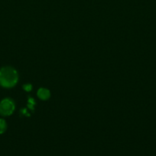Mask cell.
<instances>
[{
    "mask_svg": "<svg viewBox=\"0 0 156 156\" xmlns=\"http://www.w3.org/2000/svg\"><path fill=\"white\" fill-rule=\"evenodd\" d=\"M18 81L16 70L12 67H3L0 69V85L4 88H12Z\"/></svg>",
    "mask_w": 156,
    "mask_h": 156,
    "instance_id": "6da1fadb",
    "label": "cell"
},
{
    "mask_svg": "<svg viewBox=\"0 0 156 156\" xmlns=\"http://www.w3.org/2000/svg\"><path fill=\"white\" fill-rule=\"evenodd\" d=\"M15 111V104L9 98H5L0 102V114L3 116H9Z\"/></svg>",
    "mask_w": 156,
    "mask_h": 156,
    "instance_id": "7a4b0ae2",
    "label": "cell"
},
{
    "mask_svg": "<svg viewBox=\"0 0 156 156\" xmlns=\"http://www.w3.org/2000/svg\"><path fill=\"white\" fill-rule=\"evenodd\" d=\"M38 96L41 100H47L50 96V92L46 88H40L38 91Z\"/></svg>",
    "mask_w": 156,
    "mask_h": 156,
    "instance_id": "3957f363",
    "label": "cell"
},
{
    "mask_svg": "<svg viewBox=\"0 0 156 156\" xmlns=\"http://www.w3.org/2000/svg\"><path fill=\"white\" fill-rule=\"evenodd\" d=\"M7 129V123L2 119H0V134H2L6 132Z\"/></svg>",
    "mask_w": 156,
    "mask_h": 156,
    "instance_id": "277c9868",
    "label": "cell"
},
{
    "mask_svg": "<svg viewBox=\"0 0 156 156\" xmlns=\"http://www.w3.org/2000/svg\"><path fill=\"white\" fill-rule=\"evenodd\" d=\"M23 88H24V89L25 90V91H30L31 90H32V86L30 85V84H27V85H24V86H23Z\"/></svg>",
    "mask_w": 156,
    "mask_h": 156,
    "instance_id": "5b68a950",
    "label": "cell"
}]
</instances>
